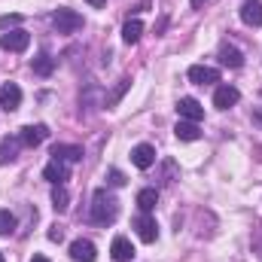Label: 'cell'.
I'll return each mask as SVG.
<instances>
[{"label": "cell", "mask_w": 262, "mask_h": 262, "mask_svg": "<svg viewBox=\"0 0 262 262\" xmlns=\"http://www.w3.org/2000/svg\"><path fill=\"white\" fill-rule=\"evenodd\" d=\"M70 259H73V262H95V259H98V250H95V244H92V241L76 238V241L70 244Z\"/></svg>", "instance_id": "obj_6"}, {"label": "cell", "mask_w": 262, "mask_h": 262, "mask_svg": "<svg viewBox=\"0 0 262 262\" xmlns=\"http://www.w3.org/2000/svg\"><path fill=\"white\" fill-rule=\"evenodd\" d=\"M238 98H241V92H238L235 85H220V89L213 92V107H216V110H229V107L238 104Z\"/></svg>", "instance_id": "obj_8"}, {"label": "cell", "mask_w": 262, "mask_h": 262, "mask_svg": "<svg viewBox=\"0 0 262 262\" xmlns=\"http://www.w3.org/2000/svg\"><path fill=\"white\" fill-rule=\"evenodd\" d=\"M189 79L195 85H213V82H220V70L207 64H192L189 67Z\"/></svg>", "instance_id": "obj_7"}, {"label": "cell", "mask_w": 262, "mask_h": 262, "mask_svg": "<svg viewBox=\"0 0 262 262\" xmlns=\"http://www.w3.org/2000/svg\"><path fill=\"white\" fill-rule=\"evenodd\" d=\"M52 28H55L58 34H73V31L82 28V15H79L76 9H55V15H52Z\"/></svg>", "instance_id": "obj_2"}, {"label": "cell", "mask_w": 262, "mask_h": 262, "mask_svg": "<svg viewBox=\"0 0 262 262\" xmlns=\"http://www.w3.org/2000/svg\"><path fill=\"white\" fill-rule=\"evenodd\" d=\"M0 262H6V259H3V253H0Z\"/></svg>", "instance_id": "obj_31"}, {"label": "cell", "mask_w": 262, "mask_h": 262, "mask_svg": "<svg viewBox=\"0 0 262 262\" xmlns=\"http://www.w3.org/2000/svg\"><path fill=\"white\" fill-rule=\"evenodd\" d=\"M89 3H92V6H104L107 0H89Z\"/></svg>", "instance_id": "obj_28"}, {"label": "cell", "mask_w": 262, "mask_h": 262, "mask_svg": "<svg viewBox=\"0 0 262 262\" xmlns=\"http://www.w3.org/2000/svg\"><path fill=\"white\" fill-rule=\"evenodd\" d=\"M156 204H159V192H156V189H140V192H137V207H140V213H149Z\"/></svg>", "instance_id": "obj_20"}, {"label": "cell", "mask_w": 262, "mask_h": 262, "mask_svg": "<svg viewBox=\"0 0 262 262\" xmlns=\"http://www.w3.org/2000/svg\"><path fill=\"white\" fill-rule=\"evenodd\" d=\"M43 177L52 183V186H64V180L70 177V171H67L64 162H58V159H52L46 168H43Z\"/></svg>", "instance_id": "obj_12"}, {"label": "cell", "mask_w": 262, "mask_h": 262, "mask_svg": "<svg viewBox=\"0 0 262 262\" xmlns=\"http://www.w3.org/2000/svg\"><path fill=\"white\" fill-rule=\"evenodd\" d=\"M46 137H49V128H46V125H25L21 134H18L21 146H40Z\"/></svg>", "instance_id": "obj_11"}, {"label": "cell", "mask_w": 262, "mask_h": 262, "mask_svg": "<svg viewBox=\"0 0 262 262\" xmlns=\"http://www.w3.org/2000/svg\"><path fill=\"white\" fill-rule=\"evenodd\" d=\"M134 229H137V238H140L143 244H152V241L159 238V226H156V220H152L149 213H140V216L134 220Z\"/></svg>", "instance_id": "obj_5"}, {"label": "cell", "mask_w": 262, "mask_h": 262, "mask_svg": "<svg viewBox=\"0 0 262 262\" xmlns=\"http://www.w3.org/2000/svg\"><path fill=\"white\" fill-rule=\"evenodd\" d=\"M15 232V216L9 213V210H0V235L6 238V235H12Z\"/></svg>", "instance_id": "obj_23"}, {"label": "cell", "mask_w": 262, "mask_h": 262, "mask_svg": "<svg viewBox=\"0 0 262 262\" xmlns=\"http://www.w3.org/2000/svg\"><path fill=\"white\" fill-rule=\"evenodd\" d=\"M192 6H195V9L198 6H204V0H192Z\"/></svg>", "instance_id": "obj_30"}, {"label": "cell", "mask_w": 262, "mask_h": 262, "mask_svg": "<svg viewBox=\"0 0 262 262\" xmlns=\"http://www.w3.org/2000/svg\"><path fill=\"white\" fill-rule=\"evenodd\" d=\"M61 235H64V232H61L58 226H52V229H49V241H61Z\"/></svg>", "instance_id": "obj_27"}, {"label": "cell", "mask_w": 262, "mask_h": 262, "mask_svg": "<svg viewBox=\"0 0 262 262\" xmlns=\"http://www.w3.org/2000/svg\"><path fill=\"white\" fill-rule=\"evenodd\" d=\"M140 34H143V21H140V18H128V21L122 25V40H125L128 46H134V43L140 40Z\"/></svg>", "instance_id": "obj_18"}, {"label": "cell", "mask_w": 262, "mask_h": 262, "mask_svg": "<svg viewBox=\"0 0 262 262\" xmlns=\"http://www.w3.org/2000/svg\"><path fill=\"white\" fill-rule=\"evenodd\" d=\"M52 70H55V58L52 55H37L34 58V73L37 76H49Z\"/></svg>", "instance_id": "obj_21"}, {"label": "cell", "mask_w": 262, "mask_h": 262, "mask_svg": "<svg viewBox=\"0 0 262 262\" xmlns=\"http://www.w3.org/2000/svg\"><path fill=\"white\" fill-rule=\"evenodd\" d=\"M128 89H131V79H122V82H119V85L110 92V98H107V107H116V104H119V98H122Z\"/></svg>", "instance_id": "obj_24"}, {"label": "cell", "mask_w": 262, "mask_h": 262, "mask_svg": "<svg viewBox=\"0 0 262 262\" xmlns=\"http://www.w3.org/2000/svg\"><path fill=\"white\" fill-rule=\"evenodd\" d=\"M116 213H119V201L110 195L107 189H98V192L92 195V220H95V223L107 226V223L116 220Z\"/></svg>", "instance_id": "obj_1"}, {"label": "cell", "mask_w": 262, "mask_h": 262, "mask_svg": "<svg viewBox=\"0 0 262 262\" xmlns=\"http://www.w3.org/2000/svg\"><path fill=\"white\" fill-rule=\"evenodd\" d=\"M110 253H113V259H116V262H131V256H134V247H131L128 238L116 235V238H113V244H110Z\"/></svg>", "instance_id": "obj_14"}, {"label": "cell", "mask_w": 262, "mask_h": 262, "mask_svg": "<svg viewBox=\"0 0 262 262\" xmlns=\"http://www.w3.org/2000/svg\"><path fill=\"white\" fill-rule=\"evenodd\" d=\"M107 183H110L113 189H122V186H125V174H122L119 168H110V171H107Z\"/></svg>", "instance_id": "obj_25"}, {"label": "cell", "mask_w": 262, "mask_h": 262, "mask_svg": "<svg viewBox=\"0 0 262 262\" xmlns=\"http://www.w3.org/2000/svg\"><path fill=\"white\" fill-rule=\"evenodd\" d=\"M18 21H21L18 12H12V15H0V31H9V28H15Z\"/></svg>", "instance_id": "obj_26"}, {"label": "cell", "mask_w": 262, "mask_h": 262, "mask_svg": "<svg viewBox=\"0 0 262 262\" xmlns=\"http://www.w3.org/2000/svg\"><path fill=\"white\" fill-rule=\"evenodd\" d=\"M18 146H21L18 137H3V140H0V165H9V162L18 156Z\"/></svg>", "instance_id": "obj_16"}, {"label": "cell", "mask_w": 262, "mask_h": 262, "mask_svg": "<svg viewBox=\"0 0 262 262\" xmlns=\"http://www.w3.org/2000/svg\"><path fill=\"white\" fill-rule=\"evenodd\" d=\"M220 61L226 67H241L244 64V55H241V49H235V46H223V49H220Z\"/></svg>", "instance_id": "obj_19"}, {"label": "cell", "mask_w": 262, "mask_h": 262, "mask_svg": "<svg viewBox=\"0 0 262 262\" xmlns=\"http://www.w3.org/2000/svg\"><path fill=\"white\" fill-rule=\"evenodd\" d=\"M174 134H177V140H186V143H192L201 137V131H198V122H186V119H180L177 125H174Z\"/></svg>", "instance_id": "obj_17"}, {"label": "cell", "mask_w": 262, "mask_h": 262, "mask_svg": "<svg viewBox=\"0 0 262 262\" xmlns=\"http://www.w3.org/2000/svg\"><path fill=\"white\" fill-rule=\"evenodd\" d=\"M241 21L250 25V28H259L262 25V3L259 0H247V3L241 6Z\"/></svg>", "instance_id": "obj_13"}, {"label": "cell", "mask_w": 262, "mask_h": 262, "mask_svg": "<svg viewBox=\"0 0 262 262\" xmlns=\"http://www.w3.org/2000/svg\"><path fill=\"white\" fill-rule=\"evenodd\" d=\"M52 159H58V162H79V159H82V146L55 143V146H52Z\"/></svg>", "instance_id": "obj_15"}, {"label": "cell", "mask_w": 262, "mask_h": 262, "mask_svg": "<svg viewBox=\"0 0 262 262\" xmlns=\"http://www.w3.org/2000/svg\"><path fill=\"white\" fill-rule=\"evenodd\" d=\"M31 262H49V259H46V256H34Z\"/></svg>", "instance_id": "obj_29"}, {"label": "cell", "mask_w": 262, "mask_h": 262, "mask_svg": "<svg viewBox=\"0 0 262 262\" xmlns=\"http://www.w3.org/2000/svg\"><path fill=\"white\" fill-rule=\"evenodd\" d=\"M28 46H31V34H28V31L0 34V49H6V52H25Z\"/></svg>", "instance_id": "obj_3"}, {"label": "cell", "mask_w": 262, "mask_h": 262, "mask_svg": "<svg viewBox=\"0 0 262 262\" xmlns=\"http://www.w3.org/2000/svg\"><path fill=\"white\" fill-rule=\"evenodd\" d=\"M67 204H70V195H67V189H64V186H55V189H52V207H55L58 213H64Z\"/></svg>", "instance_id": "obj_22"}, {"label": "cell", "mask_w": 262, "mask_h": 262, "mask_svg": "<svg viewBox=\"0 0 262 262\" xmlns=\"http://www.w3.org/2000/svg\"><path fill=\"white\" fill-rule=\"evenodd\" d=\"M131 162H134V168L146 171V168L156 165V149H152L149 143H137V146L131 149Z\"/></svg>", "instance_id": "obj_9"}, {"label": "cell", "mask_w": 262, "mask_h": 262, "mask_svg": "<svg viewBox=\"0 0 262 262\" xmlns=\"http://www.w3.org/2000/svg\"><path fill=\"white\" fill-rule=\"evenodd\" d=\"M177 113H180V119H186V122H201V119H204V107L198 104L195 98H180Z\"/></svg>", "instance_id": "obj_10"}, {"label": "cell", "mask_w": 262, "mask_h": 262, "mask_svg": "<svg viewBox=\"0 0 262 262\" xmlns=\"http://www.w3.org/2000/svg\"><path fill=\"white\" fill-rule=\"evenodd\" d=\"M18 107H21V89H18L15 82H3V85H0V110L12 113V110H18Z\"/></svg>", "instance_id": "obj_4"}]
</instances>
